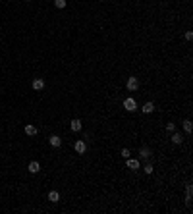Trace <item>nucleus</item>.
Returning <instances> with one entry per match:
<instances>
[{
    "instance_id": "1",
    "label": "nucleus",
    "mask_w": 193,
    "mask_h": 214,
    "mask_svg": "<svg viewBox=\"0 0 193 214\" xmlns=\"http://www.w3.org/2000/svg\"><path fill=\"white\" fill-rule=\"evenodd\" d=\"M124 108H126L127 112H135V110H137V108H139V106H137V102H135V98H131V97H127V98H126V101H124Z\"/></svg>"
},
{
    "instance_id": "2",
    "label": "nucleus",
    "mask_w": 193,
    "mask_h": 214,
    "mask_svg": "<svg viewBox=\"0 0 193 214\" xmlns=\"http://www.w3.org/2000/svg\"><path fill=\"white\" fill-rule=\"evenodd\" d=\"M126 87H127V91H137L139 89V79L137 77H127V83H126Z\"/></svg>"
},
{
    "instance_id": "3",
    "label": "nucleus",
    "mask_w": 193,
    "mask_h": 214,
    "mask_svg": "<svg viewBox=\"0 0 193 214\" xmlns=\"http://www.w3.org/2000/svg\"><path fill=\"white\" fill-rule=\"evenodd\" d=\"M74 149H75V153H77V154H83L85 151H87V143H85V141H75Z\"/></svg>"
},
{
    "instance_id": "4",
    "label": "nucleus",
    "mask_w": 193,
    "mask_h": 214,
    "mask_svg": "<svg viewBox=\"0 0 193 214\" xmlns=\"http://www.w3.org/2000/svg\"><path fill=\"white\" fill-rule=\"evenodd\" d=\"M127 162H126V166L130 168V170H139V166H141V162L137 160V158H126Z\"/></svg>"
},
{
    "instance_id": "5",
    "label": "nucleus",
    "mask_w": 193,
    "mask_h": 214,
    "mask_svg": "<svg viewBox=\"0 0 193 214\" xmlns=\"http://www.w3.org/2000/svg\"><path fill=\"white\" fill-rule=\"evenodd\" d=\"M70 127H71V131H81V127H83V124H81V120H77V118H74V120H71V124H70Z\"/></svg>"
},
{
    "instance_id": "6",
    "label": "nucleus",
    "mask_w": 193,
    "mask_h": 214,
    "mask_svg": "<svg viewBox=\"0 0 193 214\" xmlns=\"http://www.w3.org/2000/svg\"><path fill=\"white\" fill-rule=\"evenodd\" d=\"M151 154H153V153H151V149H149V147H145V145H143V147L139 149V156H141L143 160H147Z\"/></svg>"
},
{
    "instance_id": "7",
    "label": "nucleus",
    "mask_w": 193,
    "mask_h": 214,
    "mask_svg": "<svg viewBox=\"0 0 193 214\" xmlns=\"http://www.w3.org/2000/svg\"><path fill=\"white\" fill-rule=\"evenodd\" d=\"M27 170H29L31 174H39V170H41V164H39L37 160H33V162H29V166H27Z\"/></svg>"
},
{
    "instance_id": "8",
    "label": "nucleus",
    "mask_w": 193,
    "mask_h": 214,
    "mask_svg": "<svg viewBox=\"0 0 193 214\" xmlns=\"http://www.w3.org/2000/svg\"><path fill=\"white\" fill-rule=\"evenodd\" d=\"M172 143H174V145H182V143H183V137H182V133H178V131H172Z\"/></svg>"
},
{
    "instance_id": "9",
    "label": "nucleus",
    "mask_w": 193,
    "mask_h": 214,
    "mask_svg": "<svg viewBox=\"0 0 193 214\" xmlns=\"http://www.w3.org/2000/svg\"><path fill=\"white\" fill-rule=\"evenodd\" d=\"M48 143H50L52 147H60L62 145V139L58 137V135H50V137H48Z\"/></svg>"
},
{
    "instance_id": "10",
    "label": "nucleus",
    "mask_w": 193,
    "mask_h": 214,
    "mask_svg": "<svg viewBox=\"0 0 193 214\" xmlns=\"http://www.w3.org/2000/svg\"><path fill=\"white\" fill-rule=\"evenodd\" d=\"M33 89L35 91H42L45 89V79H33Z\"/></svg>"
},
{
    "instance_id": "11",
    "label": "nucleus",
    "mask_w": 193,
    "mask_h": 214,
    "mask_svg": "<svg viewBox=\"0 0 193 214\" xmlns=\"http://www.w3.org/2000/svg\"><path fill=\"white\" fill-rule=\"evenodd\" d=\"M25 133L29 135V137H33V135H37V127H35L33 124H27L25 125Z\"/></svg>"
},
{
    "instance_id": "12",
    "label": "nucleus",
    "mask_w": 193,
    "mask_h": 214,
    "mask_svg": "<svg viewBox=\"0 0 193 214\" xmlns=\"http://www.w3.org/2000/svg\"><path fill=\"white\" fill-rule=\"evenodd\" d=\"M48 201L50 203H58L60 201V193L58 191H50V193H48Z\"/></svg>"
},
{
    "instance_id": "13",
    "label": "nucleus",
    "mask_w": 193,
    "mask_h": 214,
    "mask_svg": "<svg viewBox=\"0 0 193 214\" xmlns=\"http://www.w3.org/2000/svg\"><path fill=\"white\" fill-rule=\"evenodd\" d=\"M143 112H145V114H151L153 110H155V104L153 102H145V104H143V108H141Z\"/></svg>"
},
{
    "instance_id": "14",
    "label": "nucleus",
    "mask_w": 193,
    "mask_h": 214,
    "mask_svg": "<svg viewBox=\"0 0 193 214\" xmlns=\"http://www.w3.org/2000/svg\"><path fill=\"white\" fill-rule=\"evenodd\" d=\"M183 129L187 131V133H191V129H193V124H191V120H183Z\"/></svg>"
},
{
    "instance_id": "15",
    "label": "nucleus",
    "mask_w": 193,
    "mask_h": 214,
    "mask_svg": "<svg viewBox=\"0 0 193 214\" xmlns=\"http://www.w3.org/2000/svg\"><path fill=\"white\" fill-rule=\"evenodd\" d=\"M54 6L58 10H62V8H66V0H54Z\"/></svg>"
},
{
    "instance_id": "16",
    "label": "nucleus",
    "mask_w": 193,
    "mask_h": 214,
    "mask_svg": "<svg viewBox=\"0 0 193 214\" xmlns=\"http://www.w3.org/2000/svg\"><path fill=\"white\" fill-rule=\"evenodd\" d=\"M153 170H155V168H153V164L149 162V164H145V168H143V172H145V174H153Z\"/></svg>"
},
{
    "instance_id": "17",
    "label": "nucleus",
    "mask_w": 193,
    "mask_h": 214,
    "mask_svg": "<svg viewBox=\"0 0 193 214\" xmlns=\"http://www.w3.org/2000/svg\"><path fill=\"white\" fill-rule=\"evenodd\" d=\"M130 149H122V151H120V156H122V158H130Z\"/></svg>"
},
{
    "instance_id": "18",
    "label": "nucleus",
    "mask_w": 193,
    "mask_h": 214,
    "mask_svg": "<svg viewBox=\"0 0 193 214\" xmlns=\"http://www.w3.org/2000/svg\"><path fill=\"white\" fill-rule=\"evenodd\" d=\"M166 129H168V131H176V124L168 122V124H166Z\"/></svg>"
},
{
    "instance_id": "19",
    "label": "nucleus",
    "mask_w": 193,
    "mask_h": 214,
    "mask_svg": "<svg viewBox=\"0 0 193 214\" xmlns=\"http://www.w3.org/2000/svg\"><path fill=\"white\" fill-rule=\"evenodd\" d=\"M185 39L191 41V39H193V33H191V31H187V33H185Z\"/></svg>"
},
{
    "instance_id": "20",
    "label": "nucleus",
    "mask_w": 193,
    "mask_h": 214,
    "mask_svg": "<svg viewBox=\"0 0 193 214\" xmlns=\"http://www.w3.org/2000/svg\"><path fill=\"white\" fill-rule=\"evenodd\" d=\"M25 2H31V0H25Z\"/></svg>"
}]
</instances>
